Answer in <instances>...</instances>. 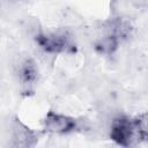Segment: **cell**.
Instances as JSON below:
<instances>
[{
  "instance_id": "cell-4",
  "label": "cell",
  "mask_w": 148,
  "mask_h": 148,
  "mask_svg": "<svg viewBox=\"0 0 148 148\" xmlns=\"http://www.w3.org/2000/svg\"><path fill=\"white\" fill-rule=\"evenodd\" d=\"M36 134L28 128L27 126H24L23 124H21L20 121H16V124L13 127V141H14V146H18V147H29V146H34L36 142Z\"/></svg>"
},
{
  "instance_id": "cell-6",
  "label": "cell",
  "mask_w": 148,
  "mask_h": 148,
  "mask_svg": "<svg viewBox=\"0 0 148 148\" xmlns=\"http://www.w3.org/2000/svg\"><path fill=\"white\" fill-rule=\"evenodd\" d=\"M133 125L138 141H148V112H143L133 118Z\"/></svg>"
},
{
  "instance_id": "cell-5",
  "label": "cell",
  "mask_w": 148,
  "mask_h": 148,
  "mask_svg": "<svg viewBox=\"0 0 148 148\" xmlns=\"http://www.w3.org/2000/svg\"><path fill=\"white\" fill-rule=\"evenodd\" d=\"M37 68L31 60H25L20 68V79L24 87L31 88L37 80Z\"/></svg>"
},
{
  "instance_id": "cell-2",
  "label": "cell",
  "mask_w": 148,
  "mask_h": 148,
  "mask_svg": "<svg viewBox=\"0 0 148 148\" xmlns=\"http://www.w3.org/2000/svg\"><path fill=\"white\" fill-rule=\"evenodd\" d=\"M36 42L47 53L59 54V53H69L74 51V45L71 42L69 37L65 34H38L36 35Z\"/></svg>"
},
{
  "instance_id": "cell-1",
  "label": "cell",
  "mask_w": 148,
  "mask_h": 148,
  "mask_svg": "<svg viewBox=\"0 0 148 148\" xmlns=\"http://www.w3.org/2000/svg\"><path fill=\"white\" fill-rule=\"evenodd\" d=\"M110 138L111 140L117 143L118 146L130 147L135 143L136 135L133 125V119L120 116L112 120L111 130H110Z\"/></svg>"
},
{
  "instance_id": "cell-3",
  "label": "cell",
  "mask_w": 148,
  "mask_h": 148,
  "mask_svg": "<svg viewBox=\"0 0 148 148\" xmlns=\"http://www.w3.org/2000/svg\"><path fill=\"white\" fill-rule=\"evenodd\" d=\"M44 130L53 134H68L77 128V120L67 114L49 111L44 118Z\"/></svg>"
}]
</instances>
